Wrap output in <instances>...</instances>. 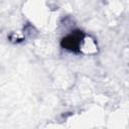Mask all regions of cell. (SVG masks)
<instances>
[{
  "label": "cell",
  "mask_w": 129,
  "mask_h": 129,
  "mask_svg": "<svg viewBox=\"0 0 129 129\" xmlns=\"http://www.w3.org/2000/svg\"><path fill=\"white\" fill-rule=\"evenodd\" d=\"M61 44H62V46H63L64 48L75 51V50L79 47V44H80L79 35H77V34H72V35L67 36L66 38H63Z\"/></svg>",
  "instance_id": "6da1fadb"
}]
</instances>
